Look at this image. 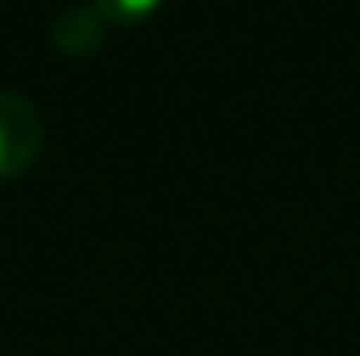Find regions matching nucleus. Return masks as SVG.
Listing matches in <instances>:
<instances>
[{"instance_id": "f257e3e1", "label": "nucleus", "mask_w": 360, "mask_h": 356, "mask_svg": "<svg viewBox=\"0 0 360 356\" xmlns=\"http://www.w3.org/2000/svg\"><path fill=\"white\" fill-rule=\"evenodd\" d=\"M42 123L23 96L0 92V180L23 176L39 157Z\"/></svg>"}, {"instance_id": "7ed1b4c3", "label": "nucleus", "mask_w": 360, "mask_h": 356, "mask_svg": "<svg viewBox=\"0 0 360 356\" xmlns=\"http://www.w3.org/2000/svg\"><path fill=\"white\" fill-rule=\"evenodd\" d=\"M104 23H123V27H134V23L150 20L161 8V0H92Z\"/></svg>"}, {"instance_id": "f03ea898", "label": "nucleus", "mask_w": 360, "mask_h": 356, "mask_svg": "<svg viewBox=\"0 0 360 356\" xmlns=\"http://www.w3.org/2000/svg\"><path fill=\"white\" fill-rule=\"evenodd\" d=\"M104 15L96 12L92 4H77V8H65L62 15L54 20V46L62 50V54L70 58H84L92 54V50H100V42H104Z\"/></svg>"}]
</instances>
